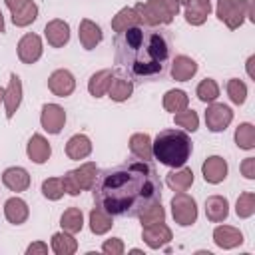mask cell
<instances>
[{"mask_svg": "<svg viewBox=\"0 0 255 255\" xmlns=\"http://www.w3.org/2000/svg\"><path fill=\"white\" fill-rule=\"evenodd\" d=\"M4 217L8 219V223L12 225H22L26 223V219L30 217V209L28 203L20 197H8L4 201Z\"/></svg>", "mask_w": 255, "mask_h": 255, "instance_id": "44dd1931", "label": "cell"}, {"mask_svg": "<svg viewBox=\"0 0 255 255\" xmlns=\"http://www.w3.org/2000/svg\"><path fill=\"white\" fill-rule=\"evenodd\" d=\"M38 18V4L34 0H28L24 6L12 12V24L16 28H26Z\"/></svg>", "mask_w": 255, "mask_h": 255, "instance_id": "1f68e13d", "label": "cell"}, {"mask_svg": "<svg viewBox=\"0 0 255 255\" xmlns=\"http://www.w3.org/2000/svg\"><path fill=\"white\" fill-rule=\"evenodd\" d=\"M40 124L44 128V131L58 135L64 129L66 124V112L62 106L58 104H44L42 106V114H40Z\"/></svg>", "mask_w": 255, "mask_h": 255, "instance_id": "8fae6325", "label": "cell"}, {"mask_svg": "<svg viewBox=\"0 0 255 255\" xmlns=\"http://www.w3.org/2000/svg\"><path fill=\"white\" fill-rule=\"evenodd\" d=\"M165 183L169 189L173 191H187L191 185H193V171L185 165L181 167H173V171L167 173L165 177Z\"/></svg>", "mask_w": 255, "mask_h": 255, "instance_id": "484cf974", "label": "cell"}, {"mask_svg": "<svg viewBox=\"0 0 255 255\" xmlns=\"http://www.w3.org/2000/svg\"><path fill=\"white\" fill-rule=\"evenodd\" d=\"M92 197L114 217H137L145 207L161 201V179L149 161L128 159L98 171Z\"/></svg>", "mask_w": 255, "mask_h": 255, "instance_id": "6da1fadb", "label": "cell"}, {"mask_svg": "<svg viewBox=\"0 0 255 255\" xmlns=\"http://www.w3.org/2000/svg\"><path fill=\"white\" fill-rule=\"evenodd\" d=\"M96 177H98V165L94 161H86L80 167L70 169L66 175H62L64 191L68 195H80L82 191L92 189Z\"/></svg>", "mask_w": 255, "mask_h": 255, "instance_id": "5b68a950", "label": "cell"}, {"mask_svg": "<svg viewBox=\"0 0 255 255\" xmlns=\"http://www.w3.org/2000/svg\"><path fill=\"white\" fill-rule=\"evenodd\" d=\"M2 183L10 189V191H16V193H22L30 187V173L20 167V165H12V167H6L2 171Z\"/></svg>", "mask_w": 255, "mask_h": 255, "instance_id": "ac0fdd59", "label": "cell"}, {"mask_svg": "<svg viewBox=\"0 0 255 255\" xmlns=\"http://www.w3.org/2000/svg\"><path fill=\"white\" fill-rule=\"evenodd\" d=\"M133 94V82L128 76H114L110 88H108V98L114 102H126Z\"/></svg>", "mask_w": 255, "mask_h": 255, "instance_id": "4316f807", "label": "cell"}, {"mask_svg": "<svg viewBox=\"0 0 255 255\" xmlns=\"http://www.w3.org/2000/svg\"><path fill=\"white\" fill-rule=\"evenodd\" d=\"M92 153V139L86 133H76L66 141V155L74 161L86 159Z\"/></svg>", "mask_w": 255, "mask_h": 255, "instance_id": "603a6c76", "label": "cell"}, {"mask_svg": "<svg viewBox=\"0 0 255 255\" xmlns=\"http://www.w3.org/2000/svg\"><path fill=\"white\" fill-rule=\"evenodd\" d=\"M110 24H112V30H114L116 34H120V32H124V30H128V28L141 26V20H139L137 12L133 10V6H126V8H122V10L112 18Z\"/></svg>", "mask_w": 255, "mask_h": 255, "instance_id": "83f0119b", "label": "cell"}, {"mask_svg": "<svg viewBox=\"0 0 255 255\" xmlns=\"http://www.w3.org/2000/svg\"><path fill=\"white\" fill-rule=\"evenodd\" d=\"M189 106V96L183 90H167L163 96V108L169 114H177Z\"/></svg>", "mask_w": 255, "mask_h": 255, "instance_id": "836d02e7", "label": "cell"}, {"mask_svg": "<svg viewBox=\"0 0 255 255\" xmlns=\"http://www.w3.org/2000/svg\"><path fill=\"white\" fill-rule=\"evenodd\" d=\"M225 90H227L229 100H231L235 106H243V104H245V100H247V86H245L243 80H239V78L227 80Z\"/></svg>", "mask_w": 255, "mask_h": 255, "instance_id": "8d00e7d4", "label": "cell"}, {"mask_svg": "<svg viewBox=\"0 0 255 255\" xmlns=\"http://www.w3.org/2000/svg\"><path fill=\"white\" fill-rule=\"evenodd\" d=\"M235 213H237L239 219H249L255 213V193L253 191H245L237 197Z\"/></svg>", "mask_w": 255, "mask_h": 255, "instance_id": "f35d334b", "label": "cell"}, {"mask_svg": "<svg viewBox=\"0 0 255 255\" xmlns=\"http://www.w3.org/2000/svg\"><path fill=\"white\" fill-rule=\"evenodd\" d=\"M129 151H131L133 157L149 161L153 157V153H151V137L147 133H143V131L133 133L129 137Z\"/></svg>", "mask_w": 255, "mask_h": 255, "instance_id": "f546056e", "label": "cell"}, {"mask_svg": "<svg viewBox=\"0 0 255 255\" xmlns=\"http://www.w3.org/2000/svg\"><path fill=\"white\" fill-rule=\"evenodd\" d=\"M169 74L175 82H187L197 74V62L185 54H179L169 64Z\"/></svg>", "mask_w": 255, "mask_h": 255, "instance_id": "d6986e66", "label": "cell"}, {"mask_svg": "<svg viewBox=\"0 0 255 255\" xmlns=\"http://www.w3.org/2000/svg\"><path fill=\"white\" fill-rule=\"evenodd\" d=\"M50 247L56 255H72L78 251V241L74 239V233H68V231H58L52 235V241H50Z\"/></svg>", "mask_w": 255, "mask_h": 255, "instance_id": "f1b7e54d", "label": "cell"}, {"mask_svg": "<svg viewBox=\"0 0 255 255\" xmlns=\"http://www.w3.org/2000/svg\"><path fill=\"white\" fill-rule=\"evenodd\" d=\"M4 102V88H0V104Z\"/></svg>", "mask_w": 255, "mask_h": 255, "instance_id": "681fc988", "label": "cell"}, {"mask_svg": "<svg viewBox=\"0 0 255 255\" xmlns=\"http://www.w3.org/2000/svg\"><path fill=\"white\" fill-rule=\"evenodd\" d=\"M137 217H139L141 227H143V225H151V223H157V221H163V219H165V209H163L161 201H155V203H151L149 207H145Z\"/></svg>", "mask_w": 255, "mask_h": 255, "instance_id": "60d3db41", "label": "cell"}, {"mask_svg": "<svg viewBox=\"0 0 255 255\" xmlns=\"http://www.w3.org/2000/svg\"><path fill=\"white\" fill-rule=\"evenodd\" d=\"M116 64L131 82L161 80L171 64V44L167 36L149 26H133L114 40Z\"/></svg>", "mask_w": 255, "mask_h": 255, "instance_id": "7a4b0ae2", "label": "cell"}, {"mask_svg": "<svg viewBox=\"0 0 255 255\" xmlns=\"http://www.w3.org/2000/svg\"><path fill=\"white\" fill-rule=\"evenodd\" d=\"M60 225L64 231L68 233H80L84 227V213L80 207H68L62 217H60Z\"/></svg>", "mask_w": 255, "mask_h": 255, "instance_id": "d6a6232c", "label": "cell"}, {"mask_svg": "<svg viewBox=\"0 0 255 255\" xmlns=\"http://www.w3.org/2000/svg\"><path fill=\"white\" fill-rule=\"evenodd\" d=\"M233 139H235V145H237L239 149H245V151L253 149V147H255V126L249 124V122L239 124L237 129H235Z\"/></svg>", "mask_w": 255, "mask_h": 255, "instance_id": "e575fe53", "label": "cell"}, {"mask_svg": "<svg viewBox=\"0 0 255 255\" xmlns=\"http://www.w3.org/2000/svg\"><path fill=\"white\" fill-rule=\"evenodd\" d=\"M241 175L245 179H255V157H245L241 161Z\"/></svg>", "mask_w": 255, "mask_h": 255, "instance_id": "7bdbcfd3", "label": "cell"}, {"mask_svg": "<svg viewBox=\"0 0 255 255\" xmlns=\"http://www.w3.org/2000/svg\"><path fill=\"white\" fill-rule=\"evenodd\" d=\"M6 32V26H4V14H2V10H0V34H4Z\"/></svg>", "mask_w": 255, "mask_h": 255, "instance_id": "c3c4849f", "label": "cell"}, {"mask_svg": "<svg viewBox=\"0 0 255 255\" xmlns=\"http://www.w3.org/2000/svg\"><path fill=\"white\" fill-rule=\"evenodd\" d=\"M4 114L8 120L14 118V114L18 112L20 104H22V80L18 74H10V82L8 88L4 90Z\"/></svg>", "mask_w": 255, "mask_h": 255, "instance_id": "5bb4252c", "label": "cell"}, {"mask_svg": "<svg viewBox=\"0 0 255 255\" xmlns=\"http://www.w3.org/2000/svg\"><path fill=\"white\" fill-rule=\"evenodd\" d=\"M187 2H189V0H179V4H183V6H185Z\"/></svg>", "mask_w": 255, "mask_h": 255, "instance_id": "f907efd6", "label": "cell"}, {"mask_svg": "<svg viewBox=\"0 0 255 255\" xmlns=\"http://www.w3.org/2000/svg\"><path fill=\"white\" fill-rule=\"evenodd\" d=\"M195 96H197V100L203 102V104L215 102V100L219 98V86H217V82H215L213 78L201 80V82L197 84V88H195Z\"/></svg>", "mask_w": 255, "mask_h": 255, "instance_id": "d590c367", "label": "cell"}, {"mask_svg": "<svg viewBox=\"0 0 255 255\" xmlns=\"http://www.w3.org/2000/svg\"><path fill=\"white\" fill-rule=\"evenodd\" d=\"M171 237H173L171 229L163 221H157V223L141 227V239L145 241V245L149 249H161L163 245H167L171 241Z\"/></svg>", "mask_w": 255, "mask_h": 255, "instance_id": "7c38bea8", "label": "cell"}, {"mask_svg": "<svg viewBox=\"0 0 255 255\" xmlns=\"http://www.w3.org/2000/svg\"><path fill=\"white\" fill-rule=\"evenodd\" d=\"M193 143L185 129H161L155 139H151V153L153 157L167 165V167H181L191 157Z\"/></svg>", "mask_w": 255, "mask_h": 255, "instance_id": "3957f363", "label": "cell"}, {"mask_svg": "<svg viewBox=\"0 0 255 255\" xmlns=\"http://www.w3.org/2000/svg\"><path fill=\"white\" fill-rule=\"evenodd\" d=\"M211 12V0H189L185 4V22L191 26H201L205 24L207 16Z\"/></svg>", "mask_w": 255, "mask_h": 255, "instance_id": "7402d4cb", "label": "cell"}, {"mask_svg": "<svg viewBox=\"0 0 255 255\" xmlns=\"http://www.w3.org/2000/svg\"><path fill=\"white\" fill-rule=\"evenodd\" d=\"M161 4L169 10V14H171V16H177V14H179V10H181L179 0H161Z\"/></svg>", "mask_w": 255, "mask_h": 255, "instance_id": "f6af8a7d", "label": "cell"}, {"mask_svg": "<svg viewBox=\"0 0 255 255\" xmlns=\"http://www.w3.org/2000/svg\"><path fill=\"white\" fill-rule=\"evenodd\" d=\"M16 52H18V60L22 64H36L40 58H42V52H44V46H42V38L34 32H28L20 38L18 46H16Z\"/></svg>", "mask_w": 255, "mask_h": 255, "instance_id": "9c48e42d", "label": "cell"}, {"mask_svg": "<svg viewBox=\"0 0 255 255\" xmlns=\"http://www.w3.org/2000/svg\"><path fill=\"white\" fill-rule=\"evenodd\" d=\"M215 14L229 30H237L245 22V18L255 22L253 0H217Z\"/></svg>", "mask_w": 255, "mask_h": 255, "instance_id": "277c9868", "label": "cell"}, {"mask_svg": "<svg viewBox=\"0 0 255 255\" xmlns=\"http://www.w3.org/2000/svg\"><path fill=\"white\" fill-rule=\"evenodd\" d=\"M227 171H229L227 161H225L221 155H209V157L203 161V165H201L203 179H205L207 183H211V185L221 183V181L227 177Z\"/></svg>", "mask_w": 255, "mask_h": 255, "instance_id": "9a60e30c", "label": "cell"}, {"mask_svg": "<svg viewBox=\"0 0 255 255\" xmlns=\"http://www.w3.org/2000/svg\"><path fill=\"white\" fill-rule=\"evenodd\" d=\"M46 253H48V245L44 241H34L26 249V255H46Z\"/></svg>", "mask_w": 255, "mask_h": 255, "instance_id": "ee69618b", "label": "cell"}, {"mask_svg": "<svg viewBox=\"0 0 255 255\" xmlns=\"http://www.w3.org/2000/svg\"><path fill=\"white\" fill-rule=\"evenodd\" d=\"M26 2H28V0H4V4L8 6V10H10V12L18 10V8H20V6H24Z\"/></svg>", "mask_w": 255, "mask_h": 255, "instance_id": "bcb514c9", "label": "cell"}, {"mask_svg": "<svg viewBox=\"0 0 255 255\" xmlns=\"http://www.w3.org/2000/svg\"><path fill=\"white\" fill-rule=\"evenodd\" d=\"M171 215L175 219L177 225L181 227H189L197 221V203L195 199L185 193V191H177L173 197H171Z\"/></svg>", "mask_w": 255, "mask_h": 255, "instance_id": "52a82bcc", "label": "cell"}, {"mask_svg": "<svg viewBox=\"0 0 255 255\" xmlns=\"http://www.w3.org/2000/svg\"><path fill=\"white\" fill-rule=\"evenodd\" d=\"M114 70H110V68H104V70H98L96 74H92L90 76V80H88V92L94 96V98H102V96H106L108 94V88H110V84H112V80H114Z\"/></svg>", "mask_w": 255, "mask_h": 255, "instance_id": "d4e9b609", "label": "cell"}, {"mask_svg": "<svg viewBox=\"0 0 255 255\" xmlns=\"http://www.w3.org/2000/svg\"><path fill=\"white\" fill-rule=\"evenodd\" d=\"M173 122H175V126L183 128L185 131H197V128H199V116L195 110H189V108L173 114Z\"/></svg>", "mask_w": 255, "mask_h": 255, "instance_id": "74e56055", "label": "cell"}, {"mask_svg": "<svg viewBox=\"0 0 255 255\" xmlns=\"http://www.w3.org/2000/svg\"><path fill=\"white\" fill-rule=\"evenodd\" d=\"M133 10L137 12V16L141 20V26H149V28L167 26L173 20V16L161 4V0H143V2H137L133 6Z\"/></svg>", "mask_w": 255, "mask_h": 255, "instance_id": "8992f818", "label": "cell"}, {"mask_svg": "<svg viewBox=\"0 0 255 255\" xmlns=\"http://www.w3.org/2000/svg\"><path fill=\"white\" fill-rule=\"evenodd\" d=\"M64 183H62V177H48L42 181V195L50 201H58L64 197Z\"/></svg>", "mask_w": 255, "mask_h": 255, "instance_id": "ab89813d", "label": "cell"}, {"mask_svg": "<svg viewBox=\"0 0 255 255\" xmlns=\"http://www.w3.org/2000/svg\"><path fill=\"white\" fill-rule=\"evenodd\" d=\"M213 243L221 249H235L243 243V233L233 225H217L213 229Z\"/></svg>", "mask_w": 255, "mask_h": 255, "instance_id": "ffe728a7", "label": "cell"}, {"mask_svg": "<svg viewBox=\"0 0 255 255\" xmlns=\"http://www.w3.org/2000/svg\"><path fill=\"white\" fill-rule=\"evenodd\" d=\"M114 225V215H110L108 211H104L102 207H94L90 211V231L94 235H104L112 229Z\"/></svg>", "mask_w": 255, "mask_h": 255, "instance_id": "4dcf8cb0", "label": "cell"}, {"mask_svg": "<svg viewBox=\"0 0 255 255\" xmlns=\"http://www.w3.org/2000/svg\"><path fill=\"white\" fill-rule=\"evenodd\" d=\"M48 90L58 96V98H68L74 94L76 90V78L70 70L66 68H60V70H54L48 78Z\"/></svg>", "mask_w": 255, "mask_h": 255, "instance_id": "30bf717a", "label": "cell"}, {"mask_svg": "<svg viewBox=\"0 0 255 255\" xmlns=\"http://www.w3.org/2000/svg\"><path fill=\"white\" fill-rule=\"evenodd\" d=\"M233 122V110L225 104H215L211 102L205 110V126L209 131L219 133L225 131L229 128V124Z\"/></svg>", "mask_w": 255, "mask_h": 255, "instance_id": "ba28073f", "label": "cell"}, {"mask_svg": "<svg viewBox=\"0 0 255 255\" xmlns=\"http://www.w3.org/2000/svg\"><path fill=\"white\" fill-rule=\"evenodd\" d=\"M44 36L52 48H64L70 42V24L62 18H54L44 26Z\"/></svg>", "mask_w": 255, "mask_h": 255, "instance_id": "4fadbf2b", "label": "cell"}, {"mask_svg": "<svg viewBox=\"0 0 255 255\" xmlns=\"http://www.w3.org/2000/svg\"><path fill=\"white\" fill-rule=\"evenodd\" d=\"M26 155L30 157V161L42 165V163H46V161L50 159V155H52V145H50V141H48L42 133H34V135L28 139V143H26Z\"/></svg>", "mask_w": 255, "mask_h": 255, "instance_id": "e0dca14e", "label": "cell"}, {"mask_svg": "<svg viewBox=\"0 0 255 255\" xmlns=\"http://www.w3.org/2000/svg\"><path fill=\"white\" fill-rule=\"evenodd\" d=\"M78 38H80L82 48L90 52L104 40V32L94 20L84 18V20H80V26H78Z\"/></svg>", "mask_w": 255, "mask_h": 255, "instance_id": "2e32d148", "label": "cell"}, {"mask_svg": "<svg viewBox=\"0 0 255 255\" xmlns=\"http://www.w3.org/2000/svg\"><path fill=\"white\" fill-rule=\"evenodd\" d=\"M205 215L211 223H221L229 215V201L223 195H209L205 199Z\"/></svg>", "mask_w": 255, "mask_h": 255, "instance_id": "cb8c5ba5", "label": "cell"}, {"mask_svg": "<svg viewBox=\"0 0 255 255\" xmlns=\"http://www.w3.org/2000/svg\"><path fill=\"white\" fill-rule=\"evenodd\" d=\"M124 241L120 237H112V239H106L102 243V251L108 253V255H122L124 253Z\"/></svg>", "mask_w": 255, "mask_h": 255, "instance_id": "b9f144b4", "label": "cell"}, {"mask_svg": "<svg viewBox=\"0 0 255 255\" xmlns=\"http://www.w3.org/2000/svg\"><path fill=\"white\" fill-rule=\"evenodd\" d=\"M253 62H255V56H249V60H247V76L249 78H255V74H253Z\"/></svg>", "mask_w": 255, "mask_h": 255, "instance_id": "7dc6e473", "label": "cell"}]
</instances>
